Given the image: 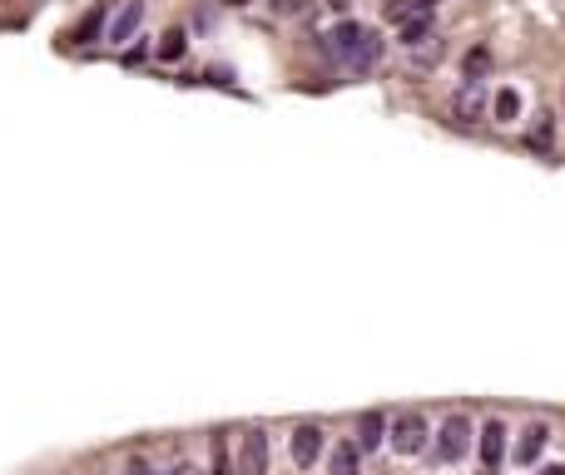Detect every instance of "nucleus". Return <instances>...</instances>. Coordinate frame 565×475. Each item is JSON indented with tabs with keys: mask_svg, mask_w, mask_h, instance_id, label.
<instances>
[{
	"mask_svg": "<svg viewBox=\"0 0 565 475\" xmlns=\"http://www.w3.org/2000/svg\"><path fill=\"white\" fill-rule=\"evenodd\" d=\"M531 148H551V119H541V124L531 129Z\"/></svg>",
	"mask_w": 565,
	"mask_h": 475,
	"instance_id": "nucleus-19",
	"label": "nucleus"
},
{
	"mask_svg": "<svg viewBox=\"0 0 565 475\" xmlns=\"http://www.w3.org/2000/svg\"><path fill=\"white\" fill-rule=\"evenodd\" d=\"M238 475H268V431H244L238 441Z\"/></svg>",
	"mask_w": 565,
	"mask_h": 475,
	"instance_id": "nucleus-5",
	"label": "nucleus"
},
{
	"mask_svg": "<svg viewBox=\"0 0 565 475\" xmlns=\"http://www.w3.org/2000/svg\"><path fill=\"white\" fill-rule=\"evenodd\" d=\"M273 11H278V15H298L303 0H273Z\"/></svg>",
	"mask_w": 565,
	"mask_h": 475,
	"instance_id": "nucleus-21",
	"label": "nucleus"
},
{
	"mask_svg": "<svg viewBox=\"0 0 565 475\" xmlns=\"http://www.w3.org/2000/svg\"><path fill=\"white\" fill-rule=\"evenodd\" d=\"M382 441H387V416L382 411H367L363 421H357V441H352V445H357V451H377Z\"/></svg>",
	"mask_w": 565,
	"mask_h": 475,
	"instance_id": "nucleus-11",
	"label": "nucleus"
},
{
	"mask_svg": "<svg viewBox=\"0 0 565 475\" xmlns=\"http://www.w3.org/2000/svg\"><path fill=\"white\" fill-rule=\"evenodd\" d=\"M561 109H565V95H561Z\"/></svg>",
	"mask_w": 565,
	"mask_h": 475,
	"instance_id": "nucleus-26",
	"label": "nucleus"
},
{
	"mask_svg": "<svg viewBox=\"0 0 565 475\" xmlns=\"http://www.w3.org/2000/svg\"><path fill=\"white\" fill-rule=\"evenodd\" d=\"M427 35H437L432 30V11H416L402 21V45H416V40H427Z\"/></svg>",
	"mask_w": 565,
	"mask_h": 475,
	"instance_id": "nucleus-14",
	"label": "nucleus"
},
{
	"mask_svg": "<svg viewBox=\"0 0 565 475\" xmlns=\"http://www.w3.org/2000/svg\"><path fill=\"white\" fill-rule=\"evenodd\" d=\"M471 445H476V436H471V421H467L461 411L447 416V421H441V431H437V455H441V461H461Z\"/></svg>",
	"mask_w": 565,
	"mask_h": 475,
	"instance_id": "nucleus-1",
	"label": "nucleus"
},
{
	"mask_svg": "<svg viewBox=\"0 0 565 475\" xmlns=\"http://www.w3.org/2000/svg\"><path fill=\"white\" fill-rule=\"evenodd\" d=\"M545 441H551V426H545V421H531L521 431V441H516V461H521V465H535V461H541V451H545Z\"/></svg>",
	"mask_w": 565,
	"mask_h": 475,
	"instance_id": "nucleus-10",
	"label": "nucleus"
},
{
	"mask_svg": "<svg viewBox=\"0 0 565 475\" xmlns=\"http://www.w3.org/2000/svg\"><path fill=\"white\" fill-rule=\"evenodd\" d=\"M363 40H367V30H363V25H357V21H342L338 30L328 35V50L338 55L342 64H352V60H357V50H363Z\"/></svg>",
	"mask_w": 565,
	"mask_h": 475,
	"instance_id": "nucleus-8",
	"label": "nucleus"
},
{
	"mask_svg": "<svg viewBox=\"0 0 565 475\" xmlns=\"http://www.w3.org/2000/svg\"><path fill=\"white\" fill-rule=\"evenodd\" d=\"M491 115H496V124H511V119L521 115V95H516L511 85L496 89V99H491Z\"/></svg>",
	"mask_w": 565,
	"mask_h": 475,
	"instance_id": "nucleus-13",
	"label": "nucleus"
},
{
	"mask_svg": "<svg viewBox=\"0 0 565 475\" xmlns=\"http://www.w3.org/2000/svg\"><path fill=\"white\" fill-rule=\"evenodd\" d=\"M99 25H105V11H90L85 21H80V30H75V40H90V35L99 30Z\"/></svg>",
	"mask_w": 565,
	"mask_h": 475,
	"instance_id": "nucleus-18",
	"label": "nucleus"
},
{
	"mask_svg": "<svg viewBox=\"0 0 565 475\" xmlns=\"http://www.w3.org/2000/svg\"><path fill=\"white\" fill-rule=\"evenodd\" d=\"M169 475H203V471H199V465H193V461H179V465H174Z\"/></svg>",
	"mask_w": 565,
	"mask_h": 475,
	"instance_id": "nucleus-22",
	"label": "nucleus"
},
{
	"mask_svg": "<svg viewBox=\"0 0 565 475\" xmlns=\"http://www.w3.org/2000/svg\"><path fill=\"white\" fill-rule=\"evenodd\" d=\"M184 50H189V35H184V30H169L159 40V60H179Z\"/></svg>",
	"mask_w": 565,
	"mask_h": 475,
	"instance_id": "nucleus-15",
	"label": "nucleus"
},
{
	"mask_svg": "<svg viewBox=\"0 0 565 475\" xmlns=\"http://www.w3.org/2000/svg\"><path fill=\"white\" fill-rule=\"evenodd\" d=\"M144 25V0H124L115 15H109V25H105V40H115V45H124V40H134V30Z\"/></svg>",
	"mask_w": 565,
	"mask_h": 475,
	"instance_id": "nucleus-6",
	"label": "nucleus"
},
{
	"mask_svg": "<svg viewBox=\"0 0 565 475\" xmlns=\"http://www.w3.org/2000/svg\"><path fill=\"white\" fill-rule=\"evenodd\" d=\"M318 455H322V431L318 426H298L293 431V465L308 471V465H318Z\"/></svg>",
	"mask_w": 565,
	"mask_h": 475,
	"instance_id": "nucleus-9",
	"label": "nucleus"
},
{
	"mask_svg": "<svg viewBox=\"0 0 565 475\" xmlns=\"http://www.w3.org/2000/svg\"><path fill=\"white\" fill-rule=\"evenodd\" d=\"M412 11H422L416 0H392V5H387V15H392V21H407V15H412Z\"/></svg>",
	"mask_w": 565,
	"mask_h": 475,
	"instance_id": "nucleus-20",
	"label": "nucleus"
},
{
	"mask_svg": "<svg viewBox=\"0 0 565 475\" xmlns=\"http://www.w3.org/2000/svg\"><path fill=\"white\" fill-rule=\"evenodd\" d=\"M486 64H491L486 45H476V50L467 55V74H471V80H476V85H481V74H486Z\"/></svg>",
	"mask_w": 565,
	"mask_h": 475,
	"instance_id": "nucleus-16",
	"label": "nucleus"
},
{
	"mask_svg": "<svg viewBox=\"0 0 565 475\" xmlns=\"http://www.w3.org/2000/svg\"><path fill=\"white\" fill-rule=\"evenodd\" d=\"M228 5H244V0H228Z\"/></svg>",
	"mask_w": 565,
	"mask_h": 475,
	"instance_id": "nucleus-25",
	"label": "nucleus"
},
{
	"mask_svg": "<svg viewBox=\"0 0 565 475\" xmlns=\"http://www.w3.org/2000/svg\"><path fill=\"white\" fill-rule=\"evenodd\" d=\"M535 475H565V465H545V471H535Z\"/></svg>",
	"mask_w": 565,
	"mask_h": 475,
	"instance_id": "nucleus-23",
	"label": "nucleus"
},
{
	"mask_svg": "<svg viewBox=\"0 0 565 475\" xmlns=\"http://www.w3.org/2000/svg\"><path fill=\"white\" fill-rule=\"evenodd\" d=\"M144 475H154V471H144Z\"/></svg>",
	"mask_w": 565,
	"mask_h": 475,
	"instance_id": "nucleus-27",
	"label": "nucleus"
},
{
	"mask_svg": "<svg viewBox=\"0 0 565 475\" xmlns=\"http://www.w3.org/2000/svg\"><path fill=\"white\" fill-rule=\"evenodd\" d=\"M328 471L332 475H357L363 471V451H357L352 441H338L332 445V455H328Z\"/></svg>",
	"mask_w": 565,
	"mask_h": 475,
	"instance_id": "nucleus-12",
	"label": "nucleus"
},
{
	"mask_svg": "<svg viewBox=\"0 0 565 475\" xmlns=\"http://www.w3.org/2000/svg\"><path fill=\"white\" fill-rule=\"evenodd\" d=\"M481 119H486V89L476 85V80H467V85L451 95V124L461 129H476Z\"/></svg>",
	"mask_w": 565,
	"mask_h": 475,
	"instance_id": "nucleus-2",
	"label": "nucleus"
},
{
	"mask_svg": "<svg viewBox=\"0 0 565 475\" xmlns=\"http://www.w3.org/2000/svg\"><path fill=\"white\" fill-rule=\"evenodd\" d=\"M328 5H332V11H347V0H328Z\"/></svg>",
	"mask_w": 565,
	"mask_h": 475,
	"instance_id": "nucleus-24",
	"label": "nucleus"
},
{
	"mask_svg": "<svg viewBox=\"0 0 565 475\" xmlns=\"http://www.w3.org/2000/svg\"><path fill=\"white\" fill-rule=\"evenodd\" d=\"M387 436H392V451H402V455H416L422 451V445H427V421H422V416L416 411H407V416H397L392 426H387Z\"/></svg>",
	"mask_w": 565,
	"mask_h": 475,
	"instance_id": "nucleus-3",
	"label": "nucleus"
},
{
	"mask_svg": "<svg viewBox=\"0 0 565 475\" xmlns=\"http://www.w3.org/2000/svg\"><path fill=\"white\" fill-rule=\"evenodd\" d=\"M214 475H234V461H228V441L214 436Z\"/></svg>",
	"mask_w": 565,
	"mask_h": 475,
	"instance_id": "nucleus-17",
	"label": "nucleus"
},
{
	"mask_svg": "<svg viewBox=\"0 0 565 475\" xmlns=\"http://www.w3.org/2000/svg\"><path fill=\"white\" fill-rule=\"evenodd\" d=\"M476 445H481V475H496L501 471V455H506V426L486 421L481 426V436H476Z\"/></svg>",
	"mask_w": 565,
	"mask_h": 475,
	"instance_id": "nucleus-7",
	"label": "nucleus"
},
{
	"mask_svg": "<svg viewBox=\"0 0 565 475\" xmlns=\"http://www.w3.org/2000/svg\"><path fill=\"white\" fill-rule=\"evenodd\" d=\"M441 55H447V40H441V35H427V40L407 45V74H412V80H427L441 64Z\"/></svg>",
	"mask_w": 565,
	"mask_h": 475,
	"instance_id": "nucleus-4",
	"label": "nucleus"
}]
</instances>
